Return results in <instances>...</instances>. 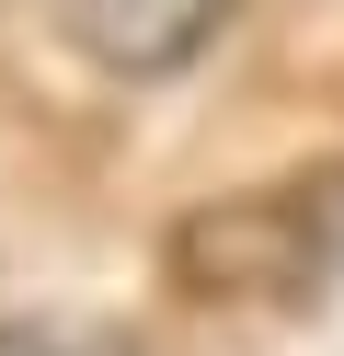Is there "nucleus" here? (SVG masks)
I'll return each mask as SVG.
<instances>
[{
	"mask_svg": "<svg viewBox=\"0 0 344 356\" xmlns=\"http://www.w3.org/2000/svg\"><path fill=\"white\" fill-rule=\"evenodd\" d=\"M161 276L195 310H321L344 287V161L206 195L161 230Z\"/></svg>",
	"mask_w": 344,
	"mask_h": 356,
	"instance_id": "nucleus-1",
	"label": "nucleus"
},
{
	"mask_svg": "<svg viewBox=\"0 0 344 356\" xmlns=\"http://www.w3.org/2000/svg\"><path fill=\"white\" fill-rule=\"evenodd\" d=\"M229 12H241V0H58L69 47H81L92 70H115V81H172V70H195V58L229 35Z\"/></svg>",
	"mask_w": 344,
	"mask_h": 356,
	"instance_id": "nucleus-2",
	"label": "nucleus"
},
{
	"mask_svg": "<svg viewBox=\"0 0 344 356\" xmlns=\"http://www.w3.org/2000/svg\"><path fill=\"white\" fill-rule=\"evenodd\" d=\"M0 356H126V333H104V322H0Z\"/></svg>",
	"mask_w": 344,
	"mask_h": 356,
	"instance_id": "nucleus-3",
	"label": "nucleus"
}]
</instances>
